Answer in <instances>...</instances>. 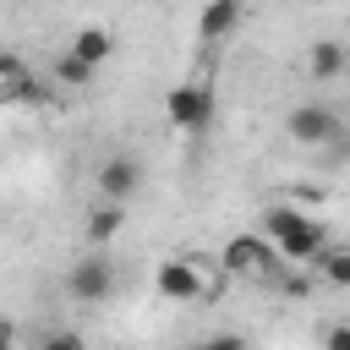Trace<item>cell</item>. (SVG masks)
I'll return each instance as SVG.
<instances>
[{
	"mask_svg": "<svg viewBox=\"0 0 350 350\" xmlns=\"http://www.w3.org/2000/svg\"><path fill=\"white\" fill-rule=\"evenodd\" d=\"M235 22H241V0H208L202 16H197V44L202 49H219L235 33Z\"/></svg>",
	"mask_w": 350,
	"mask_h": 350,
	"instance_id": "8992f818",
	"label": "cell"
},
{
	"mask_svg": "<svg viewBox=\"0 0 350 350\" xmlns=\"http://www.w3.org/2000/svg\"><path fill=\"white\" fill-rule=\"evenodd\" d=\"M295 224H306V208H290V202H268V208H262V235L284 241Z\"/></svg>",
	"mask_w": 350,
	"mask_h": 350,
	"instance_id": "4fadbf2b",
	"label": "cell"
},
{
	"mask_svg": "<svg viewBox=\"0 0 350 350\" xmlns=\"http://www.w3.org/2000/svg\"><path fill=\"white\" fill-rule=\"evenodd\" d=\"M306 71H312V82H334L350 71V49L339 38H317V44H306Z\"/></svg>",
	"mask_w": 350,
	"mask_h": 350,
	"instance_id": "ba28073f",
	"label": "cell"
},
{
	"mask_svg": "<svg viewBox=\"0 0 350 350\" xmlns=\"http://www.w3.org/2000/svg\"><path fill=\"white\" fill-rule=\"evenodd\" d=\"M208 345H213V350H235V345H241V334H213Z\"/></svg>",
	"mask_w": 350,
	"mask_h": 350,
	"instance_id": "e0dca14e",
	"label": "cell"
},
{
	"mask_svg": "<svg viewBox=\"0 0 350 350\" xmlns=\"http://www.w3.org/2000/svg\"><path fill=\"white\" fill-rule=\"evenodd\" d=\"M153 290L164 295V301H175V306H191V301H202V273H197V262L191 257H170V262H159V273H153Z\"/></svg>",
	"mask_w": 350,
	"mask_h": 350,
	"instance_id": "277c9868",
	"label": "cell"
},
{
	"mask_svg": "<svg viewBox=\"0 0 350 350\" xmlns=\"http://www.w3.org/2000/svg\"><path fill=\"white\" fill-rule=\"evenodd\" d=\"M120 224H126V202L104 197V202L88 213V246H104V241H115V235H120Z\"/></svg>",
	"mask_w": 350,
	"mask_h": 350,
	"instance_id": "8fae6325",
	"label": "cell"
},
{
	"mask_svg": "<svg viewBox=\"0 0 350 350\" xmlns=\"http://www.w3.org/2000/svg\"><path fill=\"white\" fill-rule=\"evenodd\" d=\"M323 345H328V350H350V323H334V328H323Z\"/></svg>",
	"mask_w": 350,
	"mask_h": 350,
	"instance_id": "2e32d148",
	"label": "cell"
},
{
	"mask_svg": "<svg viewBox=\"0 0 350 350\" xmlns=\"http://www.w3.org/2000/svg\"><path fill=\"white\" fill-rule=\"evenodd\" d=\"M279 252H284V262H295V268H312V262L323 257V224H317V219L295 224V230L279 241Z\"/></svg>",
	"mask_w": 350,
	"mask_h": 350,
	"instance_id": "9c48e42d",
	"label": "cell"
},
{
	"mask_svg": "<svg viewBox=\"0 0 350 350\" xmlns=\"http://www.w3.org/2000/svg\"><path fill=\"white\" fill-rule=\"evenodd\" d=\"M312 268H317L328 284H339V290H345V284H350V246H323V257H317Z\"/></svg>",
	"mask_w": 350,
	"mask_h": 350,
	"instance_id": "5bb4252c",
	"label": "cell"
},
{
	"mask_svg": "<svg viewBox=\"0 0 350 350\" xmlns=\"http://www.w3.org/2000/svg\"><path fill=\"white\" fill-rule=\"evenodd\" d=\"M82 345H88V339H82L77 328H55V334L38 339V350H82Z\"/></svg>",
	"mask_w": 350,
	"mask_h": 350,
	"instance_id": "9a60e30c",
	"label": "cell"
},
{
	"mask_svg": "<svg viewBox=\"0 0 350 350\" xmlns=\"http://www.w3.org/2000/svg\"><path fill=\"white\" fill-rule=\"evenodd\" d=\"M66 49H77V55H82V60H93V66H104V60H109V49H115V38H109V27H77Z\"/></svg>",
	"mask_w": 350,
	"mask_h": 350,
	"instance_id": "7c38bea8",
	"label": "cell"
},
{
	"mask_svg": "<svg viewBox=\"0 0 350 350\" xmlns=\"http://www.w3.org/2000/svg\"><path fill=\"white\" fill-rule=\"evenodd\" d=\"M98 197H115V202H131L137 191H142V164L131 159V153H115V159H104L98 164Z\"/></svg>",
	"mask_w": 350,
	"mask_h": 350,
	"instance_id": "5b68a950",
	"label": "cell"
},
{
	"mask_svg": "<svg viewBox=\"0 0 350 350\" xmlns=\"http://www.w3.org/2000/svg\"><path fill=\"white\" fill-rule=\"evenodd\" d=\"M49 77H55V88H71V93H82V88H93V77H98V66H93V60H82L77 49H66V55H55V66H49Z\"/></svg>",
	"mask_w": 350,
	"mask_h": 350,
	"instance_id": "30bf717a",
	"label": "cell"
},
{
	"mask_svg": "<svg viewBox=\"0 0 350 350\" xmlns=\"http://www.w3.org/2000/svg\"><path fill=\"white\" fill-rule=\"evenodd\" d=\"M66 295H71L77 306H104V301L115 295V262H109L104 252L77 257L71 273H66Z\"/></svg>",
	"mask_w": 350,
	"mask_h": 350,
	"instance_id": "7a4b0ae2",
	"label": "cell"
},
{
	"mask_svg": "<svg viewBox=\"0 0 350 350\" xmlns=\"http://www.w3.org/2000/svg\"><path fill=\"white\" fill-rule=\"evenodd\" d=\"M164 115H170L175 131H208V120H213V88H208V82H180V88H170Z\"/></svg>",
	"mask_w": 350,
	"mask_h": 350,
	"instance_id": "3957f363",
	"label": "cell"
},
{
	"mask_svg": "<svg viewBox=\"0 0 350 350\" xmlns=\"http://www.w3.org/2000/svg\"><path fill=\"white\" fill-rule=\"evenodd\" d=\"M284 131H290L295 148H312V153H328V148H339V142L350 137L345 120H339L328 104H295L290 120H284Z\"/></svg>",
	"mask_w": 350,
	"mask_h": 350,
	"instance_id": "6da1fadb",
	"label": "cell"
},
{
	"mask_svg": "<svg viewBox=\"0 0 350 350\" xmlns=\"http://www.w3.org/2000/svg\"><path fill=\"white\" fill-rule=\"evenodd\" d=\"M38 88L44 82L22 66V55H0V104H33V98H44Z\"/></svg>",
	"mask_w": 350,
	"mask_h": 350,
	"instance_id": "52a82bcc",
	"label": "cell"
}]
</instances>
